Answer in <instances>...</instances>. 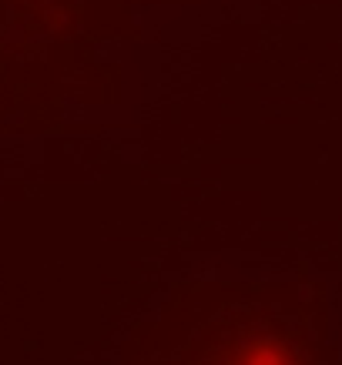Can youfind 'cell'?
Segmentation results:
<instances>
[{"label": "cell", "mask_w": 342, "mask_h": 365, "mask_svg": "<svg viewBox=\"0 0 342 365\" xmlns=\"http://www.w3.org/2000/svg\"><path fill=\"white\" fill-rule=\"evenodd\" d=\"M121 365H306L296 339L252 305L208 288L158 319H144Z\"/></svg>", "instance_id": "6da1fadb"}]
</instances>
